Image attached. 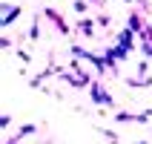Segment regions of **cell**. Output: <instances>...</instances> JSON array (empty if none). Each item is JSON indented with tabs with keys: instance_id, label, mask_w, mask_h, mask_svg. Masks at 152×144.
Masks as SVG:
<instances>
[{
	"instance_id": "cell-1",
	"label": "cell",
	"mask_w": 152,
	"mask_h": 144,
	"mask_svg": "<svg viewBox=\"0 0 152 144\" xmlns=\"http://www.w3.org/2000/svg\"><path fill=\"white\" fill-rule=\"evenodd\" d=\"M12 17H17V9H12V6H6V15H3V23H9Z\"/></svg>"
}]
</instances>
